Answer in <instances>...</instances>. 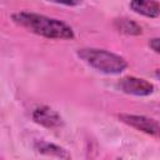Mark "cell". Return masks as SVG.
Listing matches in <instances>:
<instances>
[{
  "instance_id": "cell-1",
  "label": "cell",
  "mask_w": 160,
  "mask_h": 160,
  "mask_svg": "<svg viewBox=\"0 0 160 160\" xmlns=\"http://www.w3.org/2000/svg\"><path fill=\"white\" fill-rule=\"evenodd\" d=\"M11 20L16 25L26 29L28 31L46 39L71 40L75 36L74 30L70 25L59 19L49 18L41 14L30 11H18L11 15Z\"/></svg>"
},
{
  "instance_id": "cell-2",
  "label": "cell",
  "mask_w": 160,
  "mask_h": 160,
  "mask_svg": "<svg viewBox=\"0 0 160 160\" xmlns=\"http://www.w3.org/2000/svg\"><path fill=\"white\" fill-rule=\"evenodd\" d=\"M76 55L92 69L109 75L120 74L128 68V61L122 56L104 49L82 48L76 51Z\"/></svg>"
},
{
  "instance_id": "cell-3",
  "label": "cell",
  "mask_w": 160,
  "mask_h": 160,
  "mask_svg": "<svg viewBox=\"0 0 160 160\" xmlns=\"http://www.w3.org/2000/svg\"><path fill=\"white\" fill-rule=\"evenodd\" d=\"M119 120L130 128H134L144 134L160 139V124L148 116L144 115H135V114H119Z\"/></svg>"
},
{
  "instance_id": "cell-4",
  "label": "cell",
  "mask_w": 160,
  "mask_h": 160,
  "mask_svg": "<svg viewBox=\"0 0 160 160\" xmlns=\"http://www.w3.org/2000/svg\"><path fill=\"white\" fill-rule=\"evenodd\" d=\"M118 86L122 92L135 96H148L154 91V85L151 82L136 76L121 78L118 82Z\"/></svg>"
},
{
  "instance_id": "cell-5",
  "label": "cell",
  "mask_w": 160,
  "mask_h": 160,
  "mask_svg": "<svg viewBox=\"0 0 160 160\" xmlns=\"http://www.w3.org/2000/svg\"><path fill=\"white\" fill-rule=\"evenodd\" d=\"M32 120L36 124L48 129H58L62 125V119L60 114L46 105L39 106L32 111Z\"/></svg>"
},
{
  "instance_id": "cell-6",
  "label": "cell",
  "mask_w": 160,
  "mask_h": 160,
  "mask_svg": "<svg viewBox=\"0 0 160 160\" xmlns=\"http://www.w3.org/2000/svg\"><path fill=\"white\" fill-rule=\"evenodd\" d=\"M130 8L134 12L146 18L160 16V4L156 0H130Z\"/></svg>"
},
{
  "instance_id": "cell-7",
  "label": "cell",
  "mask_w": 160,
  "mask_h": 160,
  "mask_svg": "<svg viewBox=\"0 0 160 160\" xmlns=\"http://www.w3.org/2000/svg\"><path fill=\"white\" fill-rule=\"evenodd\" d=\"M35 149L38 152L48 155V156H55L59 159H70L71 158V155L64 148L55 145L52 142H48V141H36Z\"/></svg>"
},
{
  "instance_id": "cell-8",
  "label": "cell",
  "mask_w": 160,
  "mask_h": 160,
  "mask_svg": "<svg viewBox=\"0 0 160 160\" xmlns=\"http://www.w3.org/2000/svg\"><path fill=\"white\" fill-rule=\"evenodd\" d=\"M114 28L125 35H140L142 32L141 26L135 22L134 20H130L128 18H119L114 20Z\"/></svg>"
},
{
  "instance_id": "cell-9",
  "label": "cell",
  "mask_w": 160,
  "mask_h": 160,
  "mask_svg": "<svg viewBox=\"0 0 160 160\" xmlns=\"http://www.w3.org/2000/svg\"><path fill=\"white\" fill-rule=\"evenodd\" d=\"M48 1L54 2V4L66 5V6H78L80 4H82V0H48Z\"/></svg>"
},
{
  "instance_id": "cell-10",
  "label": "cell",
  "mask_w": 160,
  "mask_h": 160,
  "mask_svg": "<svg viewBox=\"0 0 160 160\" xmlns=\"http://www.w3.org/2000/svg\"><path fill=\"white\" fill-rule=\"evenodd\" d=\"M149 46L150 49L156 52V54H160V38H154L149 41Z\"/></svg>"
},
{
  "instance_id": "cell-11",
  "label": "cell",
  "mask_w": 160,
  "mask_h": 160,
  "mask_svg": "<svg viewBox=\"0 0 160 160\" xmlns=\"http://www.w3.org/2000/svg\"><path fill=\"white\" fill-rule=\"evenodd\" d=\"M155 75H156V76H158V78L160 79V69H158V70L155 71Z\"/></svg>"
}]
</instances>
